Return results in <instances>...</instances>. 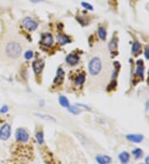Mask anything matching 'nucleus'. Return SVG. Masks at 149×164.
Returning <instances> with one entry per match:
<instances>
[{
	"label": "nucleus",
	"mask_w": 149,
	"mask_h": 164,
	"mask_svg": "<svg viewBox=\"0 0 149 164\" xmlns=\"http://www.w3.org/2000/svg\"><path fill=\"white\" fill-rule=\"evenodd\" d=\"M38 117H40L43 119H46V120H50V121H56V119L52 117L51 115H48V114H37Z\"/></svg>",
	"instance_id": "4be33fe9"
},
{
	"label": "nucleus",
	"mask_w": 149,
	"mask_h": 164,
	"mask_svg": "<svg viewBox=\"0 0 149 164\" xmlns=\"http://www.w3.org/2000/svg\"><path fill=\"white\" fill-rule=\"evenodd\" d=\"M30 1L33 2V3H38V2H41V1H42V0H30Z\"/></svg>",
	"instance_id": "c85d7f7f"
},
{
	"label": "nucleus",
	"mask_w": 149,
	"mask_h": 164,
	"mask_svg": "<svg viewBox=\"0 0 149 164\" xmlns=\"http://www.w3.org/2000/svg\"><path fill=\"white\" fill-rule=\"evenodd\" d=\"M98 35L101 40H103V41L106 40L107 32H106V30H105V28H102V27H99L98 29Z\"/></svg>",
	"instance_id": "dca6fc26"
},
{
	"label": "nucleus",
	"mask_w": 149,
	"mask_h": 164,
	"mask_svg": "<svg viewBox=\"0 0 149 164\" xmlns=\"http://www.w3.org/2000/svg\"><path fill=\"white\" fill-rule=\"evenodd\" d=\"M145 163L149 164V156L146 157V158H145Z\"/></svg>",
	"instance_id": "cd10ccee"
},
{
	"label": "nucleus",
	"mask_w": 149,
	"mask_h": 164,
	"mask_svg": "<svg viewBox=\"0 0 149 164\" xmlns=\"http://www.w3.org/2000/svg\"><path fill=\"white\" fill-rule=\"evenodd\" d=\"M44 66H45V63H44V61L42 59L36 60L35 61L33 62V71L36 74H40L44 68Z\"/></svg>",
	"instance_id": "423d86ee"
},
{
	"label": "nucleus",
	"mask_w": 149,
	"mask_h": 164,
	"mask_svg": "<svg viewBox=\"0 0 149 164\" xmlns=\"http://www.w3.org/2000/svg\"><path fill=\"white\" fill-rule=\"evenodd\" d=\"M59 102L61 104V105L65 107V108H69V107H70L69 100H67L66 97H65V96H60V98H59Z\"/></svg>",
	"instance_id": "6ab92c4d"
},
{
	"label": "nucleus",
	"mask_w": 149,
	"mask_h": 164,
	"mask_svg": "<svg viewBox=\"0 0 149 164\" xmlns=\"http://www.w3.org/2000/svg\"><path fill=\"white\" fill-rule=\"evenodd\" d=\"M36 138L37 140L38 144H42L44 142V137H43V132L42 131H38L36 134Z\"/></svg>",
	"instance_id": "412c9836"
},
{
	"label": "nucleus",
	"mask_w": 149,
	"mask_h": 164,
	"mask_svg": "<svg viewBox=\"0 0 149 164\" xmlns=\"http://www.w3.org/2000/svg\"><path fill=\"white\" fill-rule=\"evenodd\" d=\"M126 138L129 141L134 143H141L143 140V136L142 134H129Z\"/></svg>",
	"instance_id": "1a4fd4ad"
},
{
	"label": "nucleus",
	"mask_w": 149,
	"mask_h": 164,
	"mask_svg": "<svg viewBox=\"0 0 149 164\" xmlns=\"http://www.w3.org/2000/svg\"><path fill=\"white\" fill-rule=\"evenodd\" d=\"M6 55L12 59H16L21 56L22 47L16 42H10L5 47Z\"/></svg>",
	"instance_id": "f257e3e1"
},
{
	"label": "nucleus",
	"mask_w": 149,
	"mask_h": 164,
	"mask_svg": "<svg viewBox=\"0 0 149 164\" xmlns=\"http://www.w3.org/2000/svg\"><path fill=\"white\" fill-rule=\"evenodd\" d=\"M23 25L27 30L34 31L37 28L38 23L35 20H33V18L27 17L23 20Z\"/></svg>",
	"instance_id": "20e7f679"
},
{
	"label": "nucleus",
	"mask_w": 149,
	"mask_h": 164,
	"mask_svg": "<svg viewBox=\"0 0 149 164\" xmlns=\"http://www.w3.org/2000/svg\"><path fill=\"white\" fill-rule=\"evenodd\" d=\"M81 5L83 8H85V9H88V10H93V6L90 5V3H86V2H82L81 3Z\"/></svg>",
	"instance_id": "b1692460"
},
{
	"label": "nucleus",
	"mask_w": 149,
	"mask_h": 164,
	"mask_svg": "<svg viewBox=\"0 0 149 164\" xmlns=\"http://www.w3.org/2000/svg\"><path fill=\"white\" fill-rule=\"evenodd\" d=\"M56 39L58 41V42L61 44V45H66L67 43L71 42V40L70 38L67 37L66 35H61V34H59L56 37Z\"/></svg>",
	"instance_id": "ddd939ff"
},
{
	"label": "nucleus",
	"mask_w": 149,
	"mask_h": 164,
	"mask_svg": "<svg viewBox=\"0 0 149 164\" xmlns=\"http://www.w3.org/2000/svg\"><path fill=\"white\" fill-rule=\"evenodd\" d=\"M143 72H144V65L142 60H138L137 61V69L136 73L137 75L141 79H143Z\"/></svg>",
	"instance_id": "9d476101"
},
{
	"label": "nucleus",
	"mask_w": 149,
	"mask_h": 164,
	"mask_svg": "<svg viewBox=\"0 0 149 164\" xmlns=\"http://www.w3.org/2000/svg\"><path fill=\"white\" fill-rule=\"evenodd\" d=\"M148 76H149V71H148Z\"/></svg>",
	"instance_id": "7c9ffc66"
},
{
	"label": "nucleus",
	"mask_w": 149,
	"mask_h": 164,
	"mask_svg": "<svg viewBox=\"0 0 149 164\" xmlns=\"http://www.w3.org/2000/svg\"><path fill=\"white\" fill-rule=\"evenodd\" d=\"M64 76H65V72L63 71V70L61 68H58L57 73H56V77L54 80V82L55 83H61L63 81Z\"/></svg>",
	"instance_id": "2eb2a0df"
},
{
	"label": "nucleus",
	"mask_w": 149,
	"mask_h": 164,
	"mask_svg": "<svg viewBox=\"0 0 149 164\" xmlns=\"http://www.w3.org/2000/svg\"><path fill=\"white\" fill-rule=\"evenodd\" d=\"M11 135V127L9 124H5L0 129V139L3 141H6L9 139Z\"/></svg>",
	"instance_id": "39448f33"
},
{
	"label": "nucleus",
	"mask_w": 149,
	"mask_h": 164,
	"mask_svg": "<svg viewBox=\"0 0 149 164\" xmlns=\"http://www.w3.org/2000/svg\"><path fill=\"white\" fill-rule=\"evenodd\" d=\"M96 161L99 164H109L112 162V158L107 155H104V156L98 155L96 157Z\"/></svg>",
	"instance_id": "9b49d317"
},
{
	"label": "nucleus",
	"mask_w": 149,
	"mask_h": 164,
	"mask_svg": "<svg viewBox=\"0 0 149 164\" xmlns=\"http://www.w3.org/2000/svg\"><path fill=\"white\" fill-rule=\"evenodd\" d=\"M8 110V107L7 105H4L3 106L2 108H1V109H0V113H2V114H5V113H7Z\"/></svg>",
	"instance_id": "a878e982"
},
{
	"label": "nucleus",
	"mask_w": 149,
	"mask_h": 164,
	"mask_svg": "<svg viewBox=\"0 0 149 164\" xmlns=\"http://www.w3.org/2000/svg\"><path fill=\"white\" fill-rule=\"evenodd\" d=\"M102 70V61L99 57H94L89 63V71L91 76H96L100 73Z\"/></svg>",
	"instance_id": "f03ea898"
},
{
	"label": "nucleus",
	"mask_w": 149,
	"mask_h": 164,
	"mask_svg": "<svg viewBox=\"0 0 149 164\" xmlns=\"http://www.w3.org/2000/svg\"><path fill=\"white\" fill-rule=\"evenodd\" d=\"M132 153H133V155H134L135 158L139 159L140 157H142V153H143V152H142V150L141 148H138L134 149V151L132 152Z\"/></svg>",
	"instance_id": "aec40b11"
},
{
	"label": "nucleus",
	"mask_w": 149,
	"mask_h": 164,
	"mask_svg": "<svg viewBox=\"0 0 149 164\" xmlns=\"http://www.w3.org/2000/svg\"><path fill=\"white\" fill-rule=\"evenodd\" d=\"M85 81V73H82L80 74L77 77L75 80V82L77 86H81L83 85V83Z\"/></svg>",
	"instance_id": "f3484780"
},
{
	"label": "nucleus",
	"mask_w": 149,
	"mask_h": 164,
	"mask_svg": "<svg viewBox=\"0 0 149 164\" xmlns=\"http://www.w3.org/2000/svg\"><path fill=\"white\" fill-rule=\"evenodd\" d=\"M117 47H118V40H117V38L114 37V38H113V39L111 40L110 43H109V50L111 51L112 52H113L114 51L116 50Z\"/></svg>",
	"instance_id": "a211bd4d"
},
{
	"label": "nucleus",
	"mask_w": 149,
	"mask_h": 164,
	"mask_svg": "<svg viewBox=\"0 0 149 164\" xmlns=\"http://www.w3.org/2000/svg\"><path fill=\"white\" fill-rule=\"evenodd\" d=\"M139 164H143V163H139Z\"/></svg>",
	"instance_id": "c756f323"
},
{
	"label": "nucleus",
	"mask_w": 149,
	"mask_h": 164,
	"mask_svg": "<svg viewBox=\"0 0 149 164\" xmlns=\"http://www.w3.org/2000/svg\"><path fill=\"white\" fill-rule=\"evenodd\" d=\"M119 157L120 162H122V164H127L129 162V159H130V154L126 151L122 152L121 153L119 154Z\"/></svg>",
	"instance_id": "f8f14e48"
},
{
	"label": "nucleus",
	"mask_w": 149,
	"mask_h": 164,
	"mask_svg": "<svg viewBox=\"0 0 149 164\" xmlns=\"http://www.w3.org/2000/svg\"><path fill=\"white\" fill-rule=\"evenodd\" d=\"M33 56V52L32 51H26L25 54H24V57L27 60H30L32 57Z\"/></svg>",
	"instance_id": "393cba45"
},
{
	"label": "nucleus",
	"mask_w": 149,
	"mask_h": 164,
	"mask_svg": "<svg viewBox=\"0 0 149 164\" xmlns=\"http://www.w3.org/2000/svg\"><path fill=\"white\" fill-rule=\"evenodd\" d=\"M66 62L71 65V66H75L79 62V56L76 54H70L66 56Z\"/></svg>",
	"instance_id": "6e6552de"
},
{
	"label": "nucleus",
	"mask_w": 149,
	"mask_h": 164,
	"mask_svg": "<svg viewBox=\"0 0 149 164\" xmlns=\"http://www.w3.org/2000/svg\"><path fill=\"white\" fill-rule=\"evenodd\" d=\"M69 111L74 114H80L81 110H80V109H79L78 107H76V106H71V107H69Z\"/></svg>",
	"instance_id": "5701e85b"
},
{
	"label": "nucleus",
	"mask_w": 149,
	"mask_h": 164,
	"mask_svg": "<svg viewBox=\"0 0 149 164\" xmlns=\"http://www.w3.org/2000/svg\"><path fill=\"white\" fill-rule=\"evenodd\" d=\"M109 1H112V0H109Z\"/></svg>",
	"instance_id": "2f4dec72"
},
{
	"label": "nucleus",
	"mask_w": 149,
	"mask_h": 164,
	"mask_svg": "<svg viewBox=\"0 0 149 164\" xmlns=\"http://www.w3.org/2000/svg\"><path fill=\"white\" fill-rule=\"evenodd\" d=\"M141 51L142 46L138 42H136L133 44V46H132V53L134 55H139L141 53Z\"/></svg>",
	"instance_id": "4468645a"
},
{
	"label": "nucleus",
	"mask_w": 149,
	"mask_h": 164,
	"mask_svg": "<svg viewBox=\"0 0 149 164\" xmlns=\"http://www.w3.org/2000/svg\"><path fill=\"white\" fill-rule=\"evenodd\" d=\"M144 56L146 57V59L149 60V47H147L144 51Z\"/></svg>",
	"instance_id": "bb28decb"
},
{
	"label": "nucleus",
	"mask_w": 149,
	"mask_h": 164,
	"mask_svg": "<svg viewBox=\"0 0 149 164\" xmlns=\"http://www.w3.org/2000/svg\"><path fill=\"white\" fill-rule=\"evenodd\" d=\"M41 43L42 45L46 46V47H50L53 44V38L50 33H45L43 34L42 37V40H41Z\"/></svg>",
	"instance_id": "0eeeda50"
},
{
	"label": "nucleus",
	"mask_w": 149,
	"mask_h": 164,
	"mask_svg": "<svg viewBox=\"0 0 149 164\" xmlns=\"http://www.w3.org/2000/svg\"><path fill=\"white\" fill-rule=\"evenodd\" d=\"M15 138L16 140L18 142L26 143L29 139V134H28V131L26 129L20 128V129H18L16 130Z\"/></svg>",
	"instance_id": "7ed1b4c3"
}]
</instances>
